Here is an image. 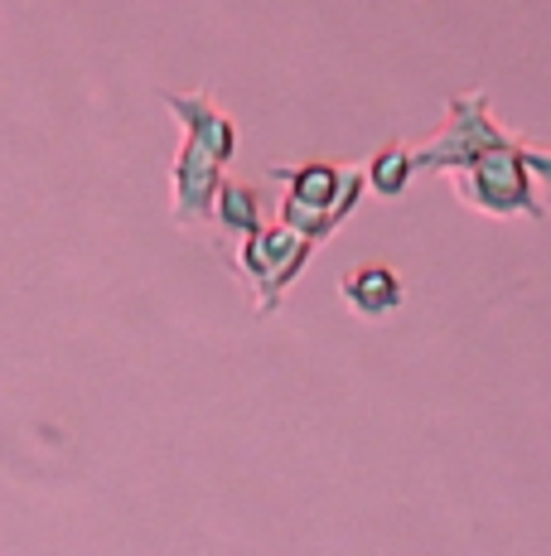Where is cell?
Instances as JSON below:
<instances>
[{
    "label": "cell",
    "mask_w": 551,
    "mask_h": 556,
    "mask_svg": "<svg viewBox=\"0 0 551 556\" xmlns=\"http://www.w3.org/2000/svg\"><path fill=\"white\" fill-rule=\"evenodd\" d=\"M214 218L232 232V238H247V232L267 228V203H261V189L257 185H238V179H222Z\"/></svg>",
    "instance_id": "6"
},
{
    "label": "cell",
    "mask_w": 551,
    "mask_h": 556,
    "mask_svg": "<svg viewBox=\"0 0 551 556\" xmlns=\"http://www.w3.org/2000/svg\"><path fill=\"white\" fill-rule=\"evenodd\" d=\"M454 194L489 218H551V151H533L513 131L484 146L470 165L454 169Z\"/></svg>",
    "instance_id": "1"
},
{
    "label": "cell",
    "mask_w": 551,
    "mask_h": 556,
    "mask_svg": "<svg viewBox=\"0 0 551 556\" xmlns=\"http://www.w3.org/2000/svg\"><path fill=\"white\" fill-rule=\"evenodd\" d=\"M165 106L179 116V126H184V136H194L198 146H208L222 165H228L232 155H238V126H232V116H222L214 102L204 98V92H165Z\"/></svg>",
    "instance_id": "4"
},
{
    "label": "cell",
    "mask_w": 551,
    "mask_h": 556,
    "mask_svg": "<svg viewBox=\"0 0 551 556\" xmlns=\"http://www.w3.org/2000/svg\"><path fill=\"white\" fill-rule=\"evenodd\" d=\"M338 295H344V305L354 309V315L363 319H383L392 309L401 305V276L392 271L383 262H368V266H354V271L338 281Z\"/></svg>",
    "instance_id": "5"
},
{
    "label": "cell",
    "mask_w": 551,
    "mask_h": 556,
    "mask_svg": "<svg viewBox=\"0 0 551 556\" xmlns=\"http://www.w3.org/2000/svg\"><path fill=\"white\" fill-rule=\"evenodd\" d=\"M411 175H417V155H411L407 146H383V151L363 165L368 189H373V194H383V199H397L401 189L411 185Z\"/></svg>",
    "instance_id": "7"
},
{
    "label": "cell",
    "mask_w": 551,
    "mask_h": 556,
    "mask_svg": "<svg viewBox=\"0 0 551 556\" xmlns=\"http://www.w3.org/2000/svg\"><path fill=\"white\" fill-rule=\"evenodd\" d=\"M218 189H222V160L208 146H198L194 136H184L175 155V218L179 223L214 218Z\"/></svg>",
    "instance_id": "3"
},
{
    "label": "cell",
    "mask_w": 551,
    "mask_h": 556,
    "mask_svg": "<svg viewBox=\"0 0 551 556\" xmlns=\"http://www.w3.org/2000/svg\"><path fill=\"white\" fill-rule=\"evenodd\" d=\"M320 242L300 238L295 228L276 223V228H257L242 238V252H238V266L252 276L257 286V315H271L281 305V295L291 291V281L305 271V262L315 256Z\"/></svg>",
    "instance_id": "2"
}]
</instances>
